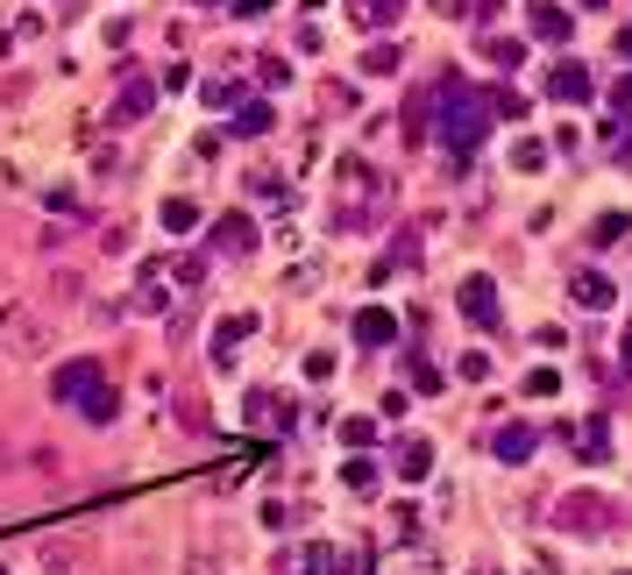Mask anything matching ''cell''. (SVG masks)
Here are the masks:
<instances>
[{"label":"cell","instance_id":"1","mask_svg":"<svg viewBox=\"0 0 632 575\" xmlns=\"http://www.w3.org/2000/svg\"><path fill=\"white\" fill-rule=\"evenodd\" d=\"M434 135L448 142L455 157H469L483 135H490V93H469V86H448L441 99V121H434Z\"/></svg>","mask_w":632,"mask_h":575},{"label":"cell","instance_id":"2","mask_svg":"<svg viewBox=\"0 0 632 575\" xmlns=\"http://www.w3.org/2000/svg\"><path fill=\"white\" fill-rule=\"evenodd\" d=\"M526 21H533V36H547V43H568V29H576L561 0H533V7H526Z\"/></svg>","mask_w":632,"mask_h":575},{"label":"cell","instance_id":"3","mask_svg":"<svg viewBox=\"0 0 632 575\" xmlns=\"http://www.w3.org/2000/svg\"><path fill=\"white\" fill-rule=\"evenodd\" d=\"M462 313H469L476 327L498 320V291H490V278H462Z\"/></svg>","mask_w":632,"mask_h":575},{"label":"cell","instance_id":"4","mask_svg":"<svg viewBox=\"0 0 632 575\" xmlns=\"http://www.w3.org/2000/svg\"><path fill=\"white\" fill-rule=\"evenodd\" d=\"M356 341H362V348H384V341H398V320H391L384 305H369V313H356Z\"/></svg>","mask_w":632,"mask_h":575},{"label":"cell","instance_id":"5","mask_svg":"<svg viewBox=\"0 0 632 575\" xmlns=\"http://www.w3.org/2000/svg\"><path fill=\"white\" fill-rule=\"evenodd\" d=\"M547 93L554 99H590V72H583V64H554V72H547Z\"/></svg>","mask_w":632,"mask_h":575},{"label":"cell","instance_id":"6","mask_svg":"<svg viewBox=\"0 0 632 575\" xmlns=\"http://www.w3.org/2000/svg\"><path fill=\"white\" fill-rule=\"evenodd\" d=\"M490 448H498V462H526L533 455V426H498Z\"/></svg>","mask_w":632,"mask_h":575},{"label":"cell","instance_id":"7","mask_svg":"<svg viewBox=\"0 0 632 575\" xmlns=\"http://www.w3.org/2000/svg\"><path fill=\"white\" fill-rule=\"evenodd\" d=\"M576 305H611V298H619V291H611V278H597V270H576Z\"/></svg>","mask_w":632,"mask_h":575},{"label":"cell","instance_id":"8","mask_svg":"<svg viewBox=\"0 0 632 575\" xmlns=\"http://www.w3.org/2000/svg\"><path fill=\"white\" fill-rule=\"evenodd\" d=\"M92 383H100V363H72V370H57V398H86Z\"/></svg>","mask_w":632,"mask_h":575},{"label":"cell","instance_id":"9","mask_svg":"<svg viewBox=\"0 0 632 575\" xmlns=\"http://www.w3.org/2000/svg\"><path fill=\"white\" fill-rule=\"evenodd\" d=\"M398 469H405V476H427V469H434V448H427V441H405Z\"/></svg>","mask_w":632,"mask_h":575},{"label":"cell","instance_id":"10","mask_svg":"<svg viewBox=\"0 0 632 575\" xmlns=\"http://www.w3.org/2000/svg\"><path fill=\"white\" fill-rule=\"evenodd\" d=\"M79 405H86V419H114V390H107V383H92Z\"/></svg>","mask_w":632,"mask_h":575},{"label":"cell","instance_id":"11","mask_svg":"<svg viewBox=\"0 0 632 575\" xmlns=\"http://www.w3.org/2000/svg\"><path fill=\"white\" fill-rule=\"evenodd\" d=\"M192 220H199V206H192V199H171V206H164V227H178V235H185Z\"/></svg>","mask_w":632,"mask_h":575},{"label":"cell","instance_id":"12","mask_svg":"<svg viewBox=\"0 0 632 575\" xmlns=\"http://www.w3.org/2000/svg\"><path fill=\"white\" fill-rule=\"evenodd\" d=\"M362 72H398V50H391V43H369V57H362Z\"/></svg>","mask_w":632,"mask_h":575},{"label":"cell","instance_id":"13","mask_svg":"<svg viewBox=\"0 0 632 575\" xmlns=\"http://www.w3.org/2000/svg\"><path fill=\"white\" fill-rule=\"evenodd\" d=\"M235 128H242V135H264V128H271V107H242V121H235Z\"/></svg>","mask_w":632,"mask_h":575},{"label":"cell","instance_id":"14","mask_svg":"<svg viewBox=\"0 0 632 575\" xmlns=\"http://www.w3.org/2000/svg\"><path fill=\"white\" fill-rule=\"evenodd\" d=\"M342 441H349V448H369V441H377V426H369V419H349V426H342Z\"/></svg>","mask_w":632,"mask_h":575},{"label":"cell","instance_id":"15","mask_svg":"<svg viewBox=\"0 0 632 575\" xmlns=\"http://www.w3.org/2000/svg\"><path fill=\"white\" fill-rule=\"evenodd\" d=\"M362 14H369V21H391V14H398V7H405V0H356Z\"/></svg>","mask_w":632,"mask_h":575},{"label":"cell","instance_id":"16","mask_svg":"<svg viewBox=\"0 0 632 575\" xmlns=\"http://www.w3.org/2000/svg\"><path fill=\"white\" fill-rule=\"evenodd\" d=\"M264 7H277V0H235V14H264Z\"/></svg>","mask_w":632,"mask_h":575},{"label":"cell","instance_id":"17","mask_svg":"<svg viewBox=\"0 0 632 575\" xmlns=\"http://www.w3.org/2000/svg\"><path fill=\"white\" fill-rule=\"evenodd\" d=\"M619 57H632V21H626V29H619Z\"/></svg>","mask_w":632,"mask_h":575},{"label":"cell","instance_id":"18","mask_svg":"<svg viewBox=\"0 0 632 575\" xmlns=\"http://www.w3.org/2000/svg\"><path fill=\"white\" fill-rule=\"evenodd\" d=\"M611 99H619V107H632V79H619V93H611Z\"/></svg>","mask_w":632,"mask_h":575},{"label":"cell","instance_id":"19","mask_svg":"<svg viewBox=\"0 0 632 575\" xmlns=\"http://www.w3.org/2000/svg\"><path fill=\"white\" fill-rule=\"evenodd\" d=\"M619 356H626V370H632V334H626V348H619Z\"/></svg>","mask_w":632,"mask_h":575},{"label":"cell","instance_id":"20","mask_svg":"<svg viewBox=\"0 0 632 575\" xmlns=\"http://www.w3.org/2000/svg\"><path fill=\"white\" fill-rule=\"evenodd\" d=\"M619 164H632V142H626V150H619Z\"/></svg>","mask_w":632,"mask_h":575},{"label":"cell","instance_id":"21","mask_svg":"<svg viewBox=\"0 0 632 575\" xmlns=\"http://www.w3.org/2000/svg\"><path fill=\"white\" fill-rule=\"evenodd\" d=\"M583 7H604V0H583Z\"/></svg>","mask_w":632,"mask_h":575},{"label":"cell","instance_id":"22","mask_svg":"<svg viewBox=\"0 0 632 575\" xmlns=\"http://www.w3.org/2000/svg\"><path fill=\"white\" fill-rule=\"evenodd\" d=\"M199 7H206V0H199Z\"/></svg>","mask_w":632,"mask_h":575}]
</instances>
